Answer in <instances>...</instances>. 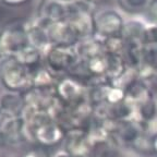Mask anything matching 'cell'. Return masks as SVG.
Listing matches in <instances>:
<instances>
[{
  "mask_svg": "<svg viewBox=\"0 0 157 157\" xmlns=\"http://www.w3.org/2000/svg\"><path fill=\"white\" fill-rule=\"evenodd\" d=\"M29 0H1V2L5 3L8 7H20V6L24 5Z\"/></svg>",
  "mask_w": 157,
  "mask_h": 157,
  "instance_id": "cell-16",
  "label": "cell"
},
{
  "mask_svg": "<svg viewBox=\"0 0 157 157\" xmlns=\"http://www.w3.org/2000/svg\"><path fill=\"white\" fill-rule=\"evenodd\" d=\"M52 157H75V156L69 154V153H67L66 151H60V152L56 153Z\"/></svg>",
  "mask_w": 157,
  "mask_h": 157,
  "instance_id": "cell-20",
  "label": "cell"
},
{
  "mask_svg": "<svg viewBox=\"0 0 157 157\" xmlns=\"http://www.w3.org/2000/svg\"><path fill=\"white\" fill-rule=\"evenodd\" d=\"M8 145L21 144L27 139L26 124L23 117H9L2 128Z\"/></svg>",
  "mask_w": 157,
  "mask_h": 157,
  "instance_id": "cell-8",
  "label": "cell"
},
{
  "mask_svg": "<svg viewBox=\"0 0 157 157\" xmlns=\"http://www.w3.org/2000/svg\"><path fill=\"white\" fill-rule=\"evenodd\" d=\"M152 2H157V0H150V3H152Z\"/></svg>",
  "mask_w": 157,
  "mask_h": 157,
  "instance_id": "cell-22",
  "label": "cell"
},
{
  "mask_svg": "<svg viewBox=\"0 0 157 157\" xmlns=\"http://www.w3.org/2000/svg\"><path fill=\"white\" fill-rule=\"evenodd\" d=\"M95 6L84 0H40L37 5L35 17L39 24L48 27L56 23L64 22L83 11H91Z\"/></svg>",
  "mask_w": 157,
  "mask_h": 157,
  "instance_id": "cell-1",
  "label": "cell"
},
{
  "mask_svg": "<svg viewBox=\"0 0 157 157\" xmlns=\"http://www.w3.org/2000/svg\"><path fill=\"white\" fill-rule=\"evenodd\" d=\"M93 140L88 129H72L66 132L63 151L75 157H90Z\"/></svg>",
  "mask_w": 157,
  "mask_h": 157,
  "instance_id": "cell-7",
  "label": "cell"
},
{
  "mask_svg": "<svg viewBox=\"0 0 157 157\" xmlns=\"http://www.w3.org/2000/svg\"><path fill=\"white\" fill-rule=\"evenodd\" d=\"M23 157H49V154L47 148L37 146L36 148H32V150H29V152L25 153Z\"/></svg>",
  "mask_w": 157,
  "mask_h": 157,
  "instance_id": "cell-15",
  "label": "cell"
},
{
  "mask_svg": "<svg viewBox=\"0 0 157 157\" xmlns=\"http://www.w3.org/2000/svg\"><path fill=\"white\" fill-rule=\"evenodd\" d=\"M75 49L78 55V58L82 61L88 60V59L104 52L103 42H101V39H99L96 36L90 37V38L80 42L75 46Z\"/></svg>",
  "mask_w": 157,
  "mask_h": 157,
  "instance_id": "cell-11",
  "label": "cell"
},
{
  "mask_svg": "<svg viewBox=\"0 0 157 157\" xmlns=\"http://www.w3.org/2000/svg\"><path fill=\"white\" fill-rule=\"evenodd\" d=\"M7 146H8V142L5 136V133H3L2 130H0V150H2V148H5Z\"/></svg>",
  "mask_w": 157,
  "mask_h": 157,
  "instance_id": "cell-19",
  "label": "cell"
},
{
  "mask_svg": "<svg viewBox=\"0 0 157 157\" xmlns=\"http://www.w3.org/2000/svg\"><path fill=\"white\" fill-rule=\"evenodd\" d=\"M32 46L26 29V21H15L0 29V60L15 58L25 48Z\"/></svg>",
  "mask_w": 157,
  "mask_h": 157,
  "instance_id": "cell-2",
  "label": "cell"
},
{
  "mask_svg": "<svg viewBox=\"0 0 157 157\" xmlns=\"http://www.w3.org/2000/svg\"><path fill=\"white\" fill-rule=\"evenodd\" d=\"M8 116L5 113V111L0 108V130H2V128H3V125H5V123H6V121L8 120Z\"/></svg>",
  "mask_w": 157,
  "mask_h": 157,
  "instance_id": "cell-18",
  "label": "cell"
},
{
  "mask_svg": "<svg viewBox=\"0 0 157 157\" xmlns=\"http://www.w3.org/2000/svg\"><path fill=\"white\" fill-rule=\"evenodd\" d=\"M78 62L75 46L52 45L44 54V64L58 78L69 75Z\"/></svg>",
  "mask_w": 157,
  "mask_h": 157,
  "instance_id": "cell-4",
  "label": "cell"
},
{
  "mask_svg": "<svg viewBox=\"0 0 157 157\" xmlns=\"http://www.w3.org/2000/svg\"><path fill=\"white\" fill-rule=\"evenodd\" d=\"M0 108L8 117H22L25 109L23 95L20 93L6 92L0 97Z\"/></svg>",
  "mask_w": 157,
  "mask_h": 157,
  "instance_id": "cell-10",
  "label": "cell"
},
{
  "mask_svg": "<svg viewBox=\"0 0 157 157\" xmlns=\"http://www.w3.org/2000/svg\"><path fill=\"white\" fill-rule=\"evenodd\" d=\"M26 29L31 45L34 46L35 48L42 50L45 54L47 49L52 46L48 37V33H47V27L43 26L36 20L33 19L26 22Z\"/></svg>",
  "mask_w": 157,
  "mask_h": 157,
  "instance_id": "cell-9",
  "label": "cell"
},
{
  "mask_svg": "<svg viewBox=\"0 0 157 157\" xmlns=\"http://www.w3.org/2000/svg\"><path fill=\"white\" fill-rule=\"evenodd\" d=\"M136 74L144 80L157 74V45H146L143 67Z\"/></svg>",
  "mask_w": 157,
  "mask_h": 157,
  "instance_id": "cell-12",
  "label": "cell"
},
{
  "mask_svg": "<svg viewBox=\"0 0 157 157\" xmlns=\"http://www.w3.org/2000/svg\"><path fill=\"white\" fill-rule=\"evenodd\" d=\"M94 36L99 39L109 37L122 36L125 26V20L123 15L113 8H104L94 11Z\"/></svg>",
  "mask_w": 157,
  "mask_h": 157,
  "instance_id": "cell-5",
  "label": "cell"
},
{
  "mask_svg": "<svg viewBox=\"0 0 157 157\" xmlns=\"http://www.w3.org/2000/svg\"><path fill=\"white\" fill-rule=\"evenodd\" d=\"M141 20L147 26L157 25V2H152L148 5V7L142 12Z\"/></svg>",
  "mask_w": 157,
  "mask_h": 157,
  "instance_id": "cell-14",
  "label": "cell"
},
{
  "mask_svg": "<svg viewBox=\"0 0 157 157\" xmlns=\"http://www.w3.org/2000/svg\"><path fill=\"white\" fill-rule=\"evenodd\" d=\"M64 1H71V0H64Z\"/></svg>",
  "mask_w": 157,
  "mask_h": 157,
  "instance_id": "cell-23",
  "label": "cell"
},
{
  "mask_svg": "<svg viewBox=\"0 0 157 157\" xmlns=\"http://www.w3.org/2000/svg\"><path fill=\"white\" fill-rule=\"evenodd\" d=\"M33 71L14 58L0 60V83L7 92L23 94L32 88Z\"/></svg>",
  "mask_w": 157,
  "mask_h": 157,
  "instance_id": "cell-3",
  "label": "cell"
},
{
  "mask_svg": "<svg viewBox=\"0 0 157 157\" xmlns=\"http://www.w3.org/2000/svg\"><path fill=\"white\" fill-rule=\"evenodd\" d=\"M151 147H152V153L157 157V133L151 136Z\"/></svg>",
  "mask_w": 157,
  "mask_h": 157,
  "instance_id": "cell-17",
  "label": "cell"
},
{
  "mask_svg": "<svg viewBox=\"0 0 157 157\" xmlns=\"http://www.w3.org/2000/svg\"><path fill=\"white\" fill-rule=\"evenodd\" d=\"M58 99L66 107H73L88 101L87 86L70 75L59 78L55 86Z\"/></svg>",
  "mask_w": 157,
  "mask_h": 157,
  "instance_id": "cell-6",
  "label": "cell"
},
{
  "mask_svg": "<svg viewBox=\"0 0 157 157\" xmlns=\"http://www.w3.org/2000/svg\"><path fill=\"white\" fill-rule=\"evenodd\" d=\"M84 1H86V2H88V3H91V5H93V6H96L97 3L103 2V1H105V0H84Z\"/></svg>",
  "mask_w": 157,
  "mask_h": 157,
  "instance_id": "cell-21",
  "label": "cell"
},
{
  "mask_svg": "<svg viewBox=\"0 0 157 157\" xmlns=\"http://www.w3.org/2000/svg\"><path fill=\"white\" fill-rule=\"evenodd\" d=\"M120 7L128 11H141L143 12L148 5L150 0H118Z\"/></svg>",
  "mask_w": 157,
  "mask_h": 157,
  "instance_id": "cell-13",
  "label": "cell"
}]
</instances>
